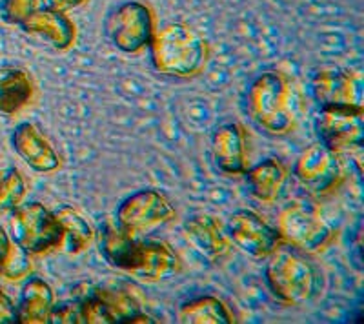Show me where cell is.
Masks as SVG:
<instances>
[{
	"mask_svg": "<svg viewBox=\"0 0 364 324\" xmlns=\"http://www.w3.org/2000/svg\"><path fill=\"white\" fill-rule=\"evenodd\" d=\"M211 155L217 168L228 175H240L246 171V137L239 124H224L211 135Z\"/></svg>",
	"mask_w": 364,
	"mask_h": 324,
	"instance_id": "obj_15",
	"label": "cell"
},
{
	"mask_svg": "<svg viewBox=\"0 0 364 324\" xmlns=\"http://www.w3.org/2000/svg\"><path fill=\"white\" fill-rule=\"evenodd\" d=\"M173 204L157 190H141L126 197L117 210V225L132 233H149L171 222Z\"/></svg>",
	"mask_w": 364,
	"mask_h": 324,
	"instance_id": "obj_9",
	"label": "cell"
},
{
	"mask_svg": "<svg viewBox=\"0 0 364 324\" xmlns=\"http://www.w3.org/2000/svg\"><path fill=\"white\" fill-rule=\"evenodd\" d=\"M33 80L18 68H0V113L15 115L31 102Z\"/></svg>",
	"mask_w": 364,
	"mask_h": 324,
	"instance_id": "obj_18",
	"label": "cell"
},
{
	"mask_svg": "<svg viewBox=\"0 0 364 324\" xmlns=\"http://www.w3.org/2000/svg\"><path fill=\"white\" fill-rule=\"evenodd\" d=\"M182 324H232L233 317L226 304L217 297H199L184 303L178 310Z\"/></svg>",
	"mask_w": 364,
	"mask_h": 324,
	"instance_id": "obj_21",
	"label": "cell"
},
{
	"mask_svg": "<svg viewBox=\"0 0 364 324\" xmlns=\"http://www.w3.org/2000/svg\"><path fill=\"white\" fill-rule=\"evenodd\" d=\"M42 6V0H0V18L9 26H21Z\"/></svg>",
	"mask_w": 364,
	"mask_h": 324,
	"instance_id": "obj_25",
	"label": "cell"
},
{
	"mask_svg": "<svg viewBox=\"0 0 364 324\" xmlns=\"http://www.w3.org/2000/svg\"><path fill=\"white\" fill-rule=\"evenodd\" d=\"M11 144L18 157L38 173H51L60 166V157L55 148L31 122H22L15 128Z\"/></svg>",
	"mask_w": 364,
	"mask_h": 324,
	"instance_id": "obj_14",
	"label": "cell"
},
{
	"mask_svg": "<svg viewBox=\"0 0 364 324\" xmlns=\"http://www.w3.org/2000/svg\"><path fill=\"white\" fill-rule=\"evenodd\" d=\"M248 113L264 134L273 137L291 134L299 121V108L290 80L279 71L257 77L248 92Z\"/></svg>",
	"mask_w": 364,
	"mask_h": 324,
	"instance_id": "obj_2",
	"label": "cell"
},
{
	"mask_svg": "<svg viewBox=\"0 0 364 324\" xmlns=\"http://www.w3.org/2000/svg\"><path fill=\"white\" fill-rule=\"evenodd\" d=\"M48 323L53 324H84L82 319V306L80 301H71V303L53 304L51 308Z\"/></svg>",
	"mask_w": 364,
	"mask_h": 324,
	"instance_id": "obj_26",
	"label": "cell"
},
{
	"mask_svg": "<svg viewBox=\"0 0 364 324\" xmlns=\"http://www.w3.org/2000/svg\"><path fill=\"white\" fill-rule=\"evenodd\" d=\"M149 53L159 73L190 79L203 71L210 51L199 31L181 22H171L155 31Z\"/></svg>",
	"mask_w": 364,
	"mask_h": 324,
	"instance_id": "obj_3",
	"label": "cell"
},
{
	"mask_svg": "<svg viewBox=\"0 0 364 324\" xmlns=\"http://www.w3.org/2000/svg\"><path fill=\"white\" fill-rule=\"evenodd\" d=\"M310 92L321 109H363V79L343 68L315 71Z\"/></svg>",
	"mask_w": 364,
	"mask_h": 324,
	"instance_id": "obj_8",
	"label": "cell"
},
{
	"mask_svg": "<svg viewBox=\"0 0 364 324\" xmlns=\"http://www.w3.org/2000/svg\"><path fill=\"white\" fill-rule=\"evenodd\" d=\"M18 28L58 51L70 50L77 38V26L70 15L50 6L35 9Z\"/></svg>",
	"mask_w": 364,
	"mask_h": 324,
	"instance_id": "obj_13",
	"label": "cell"
},
{
	"mask_svg": "<svg viewBox=\"0 0 364 324\" xmlns=\"http://www.w3.org/2000/svg\"><path fill=\"white\" fill-rule=\"evenodd\" d=\"M80 306H82V319L84 324H112L117 323L115 313L112 308L104 303L100 297L93 296L90 290L79 297Z\"/></svg>",
	"mask_w": 364,
	"mask_h": 324,
	"instance_id": "obj_24",
	"label": "cell"
},
{
	"mask_svg": "<svg viewBox=\"0 0 364 324\" xmlns=\"http://www.w3.org/2000/svg\"><path fill=\"white\" fill-rule=\"evenodd\" d=\"M295 177L311 195L324 197L343 180L339 155L323 144L310 146L295 162Z\"/></svg>",
	"mask_w": 364,
	"mask_h": 324,
	"instance_id": "obj_10",
	"label": "cell"
},
{
	"mask_svg": "<svg viewBox=\"0 0 364 324\" xmlns=\"http://www.w3.org/2000/svg\"><path fill=\"white\" fill-rule=\"evenodd\" d=\"M277 232L281 241L308 254L321 252L333 237V228L326 217L315 204L306 200H295L282 208L279 213Z\"/></svg>",
	"mask_w": 364,
	"mask_h": 324,
	"instance_id": "obj_6",
	"label": "cell"
},
{
	"mask_svg": "<svg viewBox=\"0 0 364 324\" xmlns=\"http://www.w3.org/2000/svg\"><path fill=\"white\" fill-rule=\"evenodd\" d=\"M266 259V283L281 303L301 306L314 299L318 290V274L314 264L294 246H279Z\"/></svg>",
	"mask_w": 364,
	"mask_h": 324,
	"instance_id": "obj_4",
	"label": "cell"
},
{
	"mask_svg": "<svg viewBox=\"0 0 364 324\" xmlns=\"http://www.w3.org/2000/svg\"><path fill=\"white\" fill-rule=\"evenodd\" d=\"M315 131L321 144L336 153L360 148L364 141L363 109H321L315 117Z\"/></svg>",
	"mask_w": 364,
	"mask_h": 324,
	"instance_id": "obj_12",
	"label": "cell"
},
{
	"mask_svg": "<svg viewBox=\"0 0 364 324\" xmlns=\"http://www.w3.org/2000/svg\"><path fill=\"white\" fill-rule=\"evenodd\" d=\"M99 248L108 264L144 281H164L181 270V259L166 242L142 241L119 225L100 228Z\"/></svg>",
	"mask_w": 364,
	"mask_h": 324,
	"instance_id": "obj_1",
	"label": "cell"
},
{
	"mask_svg": "<svg viewBox=\"0 0 364 324\" xmlns=\"http://www.w3.org/2000/svg\"><path fill=\"white\" fill-rule=\"evenodd\" d=\"M245 173L253 197L262 202H273L277 199L284 188L286 177H288L284 164L277 158H266L246 170Z\"/></svg>",
	"mask_w": 364,
	"mask_h": 324,
	"instance_id": "obj_19",
	"label": "cell"
},
{
	"mask_svg": "<svg viewBox=\"0 0 364 324\" xmlns=\"http://www.w3.org/2000/svg\"><path fill=\"white\" fill-rule=\"evenodd\" d=\"M228 237L239 249L255 259H266L281 246V235L262 217L250 210H237L228 219Z\"/></svg>",
	"mask_w": 364,
	"mask_h": 324,
	"instance_id": "obj_11",
	"label": "cell"
},
{
	"mask_svg": "<svg viewBox=\"0 0 364 324\" xmlns=\"http://www.w3.org/2000/svg\"><path fill=\"white\" fill-rule=\"evenodd\" d=\"M42 2H44V6H50V8L68 13L75 8H80L86 0H42Z\"/></svg>",
	"mask_w": 364,
	"mask_h": 324,
	"instance_id": "obj_28",
	"label": "cell"
},
{
	"mask_svg": "<svg viewBox=\"0 0 364 324\" xmlns=\"http://www.w3.org/2000/svg\"><path fill=\"white\" fill-rule=\"evenodd\" d=\"M11 239L17 246L31 255L48 254L58 248L63 241V232L55 213L38 202H29L13 210Z\"/></svg>",
	"mask_w": 364,
	"mask_h": 324,
	"instance_id": "obj_7",
	"label": "cell"
},
{
	"mask_svg": "<svg viewBox=\"0 0 364 324\" xmlns=\"http://www.w3.org/2000/svg\"><path fill=\"white\" fill-rule=\"evenodd\" d=\"M55 304V293L44 279L31 277L21 291L17 304V323L44 324L48 323L51 308Z\"/></svg>",
	"mask_w": 364,
	"mask_h": 324,
	"instance_id": "obj_17",
	"label": "cell"
},
{
	"mask_svg": "<svg viewBox=\"0 0 364 324\" xmlns=\"http://www.w3.org/2000/svg\"><path fill=\"white\" fill-rule=\"evenodd\" d=\"M155 31L154 9L141 0H128L115 6L104 21L108 40L124 53H141L149 48Z\"/></svg>",
	"mask_w": 364,
	"mask_h": 324,
	"instance_id": "obj_5",
	"label": "cell"
},
{
	"mask_svg": "<svg viewBox=\"0 0 364 324\" xmlns=\"http://www.w3.org/2000/svg\"><path fill=\"white\" fill-rule=\"evenodd\" d=\"M17 323V304L0 288V324Z\"/></svg>",
	"mask_w": 364,
	"mask_h": 324,
	"instance_id": "obj_27",
	"label": "cell"
},
{
	"mask_svg": "<svg viewBox=\"0 0 364 324\" xmlns=\"http://www.w3.org/2000/svg\"><path fill=\"white\" fill-rule=\"evenodd\" d=\"M9 246H11V241H9L8 232L0 226V262H2V259L6 257V254H8Z\"/></svg>",
	"mask_w": 364,
	"mask_h": 324,
	"instance_id": "obj_29",
	"label": "cell"
},
{
	"mask_svg": "<svg viewBox=\"0 0 364 324\" xmlns=\"http://www.w3.org/2000/svg\"><path fill=\"white\" fill-rule=\"evenodd\" d=\"M186 237L204 257L219 261L230 252V239L223 225L213 215H193L184 222Z\"/></svg>",
	"mask_w": 364,
	"mask_h": 324,
	"instance_id": "obj_16",
	"label": "cell"
},
{
	"mask_svg": "<svg viewBox=\"0 0 364 324\" xmlns=\"http://www.w3.org/2000/svg\"><path fill=\"white\" fill-rule=\"evenodd\" d=\"M55 217H57L60 232H63L60 246H64L68 254H80L93 242L95 232L82 213L70 208V206H63L55 212Z\"/></svg>",
	"mask_w": 364,
	"mask_h": 324,
	"instance_id": "obj_20",
	"label": "cell"
},
{
	"mask_svg": "<svg viewBox=\"0 0 364 324\" xmlns=\"http://www.w3.org/2000/svg\"><path fill=\"white\" fill-rule=\"evenodd\" d=\"M26 197V180L18 170H8L0 173V213L18 208Z\"/></svg>",
	"mask_w": 364,
	"mask_h": 324,
	"instance_id": "obj_22",
	"label": "cell"
},
{
	"mask_svg": "<svg viewBox=\"0 0 364 324\" xmlns=\"http://www.w3.org/2000/svg\"><path fill=\"white\" fill-rule=\"evenodd\" d=\"M33 270V262H31V254H28L26 249L11 242L8 254L0 262V275L9 281H21V279L28 277Z\"/></svg>",
	"mask_w": 364,
	"mask_h": 324,
	"instance_id": "obj_23",
	"label": "cell"
}]
</instances>
